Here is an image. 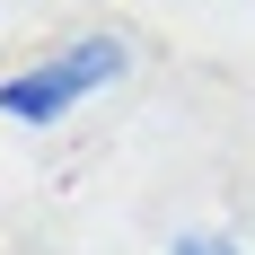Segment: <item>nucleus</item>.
<instances>
[{
	"mask_svg": "<svg viewBox=\"0 0 255 255\" xmlns=\"http://www.w3.org/2000/svg\"><path fill=\"white\" fill-rule=\"evenodd\" d=\"M167 255H238V247H229V238H176Z\"/></svg>",
	"mask_w": 255,
	"mask_h": 255,
	"instance_id": "obj_2",
	"label": "nucleus"
},
{
	"mask_svg": "<svg viewBox=\"0 0 255 255\" xmlns=\"http://www.w3.org/2000/svg\"><path fill=\"white\" fill-rule=\"evenodd\" d=\"M124 62H132V44L97 26V35H79V44L44 53L35 71H9L0 79V115H9V124H53V115H71L79 97H97L106 79H124Z\"/></svg>",
	"mask_w": 255,
	"mask_h": 255,
	"instance_id": "obj_1",
	"label": "nucleus"
}]
</instances>
